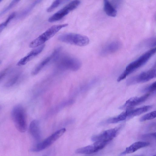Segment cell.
I'll list each match as a JSON object with an SVG mask.
<instances>
[{
	"instance_id": "cell-1",
	"label": "cell",
	"mask_w": 156,
	"mask_h": 156,
	"mask_svg": "<svg viewBox=\"0 0 156 156\" xmlns=\"http://www.w3.org/2000/svg\"><path fill=\"white\" fill-rule=\"evenodd\" d=\"M156 48H153L146 52L126 67L125 70L117 79L118 82L125 79L129 75L145 64L155 53Z\"/></svg>"
},
{
	"instance_id": "cell-2",
	"label": "cell",
	"mask_w": 156,
	"mask_h": 156,
	"mask_svg": "<svg viewBox=\"0 0 156 156\" xmlns=\"http://www.w3.org/2000/svg\"><path fill=\"white\" fill-rule=\"evenodd\" d=\"M11 116L17 129L21 133L25 132L27 130V123L23 107L20 105L14 106L11 111Z\"/></svg>"
},
{
	"instance_id": "cell-3",
	"label": "cell",
	"mask_w": 156,
	"mask_h": 156,
	"mask_svg": "<svg viewBox=\"0 0 156 156\" xmlns=\"http://www.w3.org/2000/svg\"><path fill=\"white\" fill-rule=\"evenodd\" d=\"M68 24L65 23L53 25L38 37L32 41L30 44L29 47L34 48L43 44L46 41L52 37L61 29L68 26Z\"/></svg>"
},
{
	"instance_id": "cell-4",
	"label": "cell",
	"mask_w": 156,
	"mask_h": 156,
	"mask_svg": "<svg viewBox=\"0 0 156 156\" xmlns=\"http://www.w3.org/2000/svg\"><path fill=\"white\" fill-rule=\"evenodd\" d=\"M151 109V106L146 105L135 109H128L119 115L108 119L106 122L108 123H115L128 120L135 116L140 115Z\"/></svg>"
},
{
	"instance_id": "cell-5",
	"label": "cell",
	"mask_w": 156,
	"mask_h": 156,
	"mask_svg": "<svg viewBox=\"0 0 156 156\" xmlns=\"http://www.w3.org/2000/svg\"><path fill=\"white\" fill-rule=\"evenodd\" d=\"M58 40L62 42L79 46L87 45L89 39L87 36L73 33H66L59 35Z\"/></svg>"
},
{
	"instance_id": "cell-6",
	"label": "cell",
	"mask_w": 156,
	"mask_h": 156,
	"mask_svg": "<svg viewBox=\"0 0 156 156\" xmlns=\"http://www.w3.org/2000/svg\"><path fill=\"white\" fill-rule=\"evenodd\" d=\"M55 60L57 61L58 67L64 69L76 71L80 68L81 65V62L79 59L68 55L59 56V54Z\"/></svg>"
},
{
	"instance_id": "cell-7",
	"label": "cell",
	"mask_w": 156,
	"mask_h": 156,
	"mask_svg": "<svg viewBox=\"0 0 156 156\" xmlns=\"http://www.w3.org/2000/svg\"><path fill=\"white\" fill-rule=\"evenodd\" d=\"M66 129L65 128L60 129L53 133L42 142L37 144L32 148L30 151L37 152L41 151L47 148L58 140L65 133Z\"/></svg>"
},
{
	"instance_id": "cell-8",
	"label": "cell",
	"mask_w": 156,
	"mask_h": 156,
	"mask_svg": "<svg viewBox=\"0 0 156 156\" xmlns=\"http://www.w3.org/2000/svg\"><path fill=\"white\" fill-rule=\"evenodd\" d=\"M80 3V1L79 0L71 1L51 16L48 19V21L52 23L62 19L70 12L76 8Z\"/></svg>"
},
{
	"instance_id": "cell-9",
	"label": "cell",
	"mask_w": 156,
	"mask_h": 156,
	"mask_svg": "<svg viewBox=\"0 0 156 156\" xmlns=\"http://www.w3.org/2000/svg\"><path fill=\"white\" fill-rule=\"evenodd\" d=\"M155 66L146 72L129 79L126 81V84L129 85L138 83H143L149 81L156 77Z\"/></svg>"
},
{
	"instance_id": "cell-10",
	"label": "cell",
	"mask_w": 156,
	"mask_h": 156,
	"mask_svg": "<svg viewBox=\"0 0 156 156\" xmlns=\"http://www.w3.org/2000/svg\"><path fill=\"white\" fill-rule=\"evenodd\" d=\"M121 126L108 129L99 134L93 136L91 140L94 142L103 141L109 142L115 137L120 130Z\"/></svg>"
},
{
	"instance_id": "cell-11",
	"label": "cell",
	"mask_w": 156,
	"mask_h": 156,
	"mask_svg": "<svg viewBox=\"0 0 156 156\" xmlns=\"http://www.w3.org/2000/svg\"><path fill=\"white\" fill-rule=\"evenodd\" d=\"M108 142L103 141L95 142L93 144L76 150L77 154H90L95 153L104 148Z\"/></svg>"
},
{
	"instance_id": "cell-12",
	"label": "cell",
	"mask_w": 156,
	"mask_h": 156,
	"mask_svg": "<svg viewBox=\"0 0 156 156\" xmlns=\"http://www.w3.org/2000/svg\"><path fill=\"white\" fill-rule=\"evenodd\" d=\"M61 49V47H58L55 48L50 55L44 59L34 68L32 71V75H35L37 74L52 59L55 60L59 55Z\"/></svg>"
},
{
	"instance_id": "cell-13",
	"label": "cell",
	"mask_w": 156,
	"mask_h": 156,
	"mask_svg": "<svg viewBox=\"0 0 156 156\" xmlns=\"http://www.w3.org/2000/svg\"><path fill=\"white\" fill-rule=\"evenodd\" d=\"M150 94L147 93L142 96L136 97L129 99L120 107L121 109H127L139 105L145 101L149 97Z\"/></svg>"
},
{
	"instance_id": "cell-14",
	"label": "cell",
	"mask_w": 156,
	"mask_h": 156,
	"mask_svg": "<svg viewBox=\"0 0 156 156\" xmlns=\"http://www.w3.org/2000/svg\"><path fill=\"white\" fill-rule=\"evenodd\" d=\"M45 46V44H43L32 50L26 56L20 59L17 62V65L20 66L25 65L40 54L43 50Z\"/></svg>"
},
{
	"instance_id": "cell-15",
	"label": "cell",
	"mask_w": 156,
	"mask_h": 156,
	"mask_svg": "<svg viewBox=\"0 0 156 156\" xmlns=\"http://www.w3.org/2000/svg\"><path fill=\"white\" fill-rule=\"evenodd\" d=\"M121 44L118 41H115L107 45L102 49L101 54L105 56L117 51L121 47Z\"/></svg>"
},
{
	"instance_id": "cell-16",
	"label": "cell",
	"mask_w": 156,
	"mask_h": 156,
	"mask_svg": "<svg viewBox=\"0 0 156 156\" xmlns=\"http://www.w3.org/2000/svg\"><path fill=\"white\" fill-rule=\"evenodd\" d=\"M29 129L30 133L34 139L36 140H40L41 134L38 121L33 120L30 124Z\"/></svg>"
},
{
	"instance_id": "cell-17",
	"label": "cell",
	"mask_w": 156,
	"mask_h": 156,
	"mask_svg": "<svg viewBox=\"0 0 156 156\" xmlns=\"http://www.w3.org/2000/svg\"><path fill=\"white\" fill-rule=\"evenodd\" d=\"M149 144L150 143L149 142H135L127 147L126 150L120 154V155L122 156L134 152L141 148L148 146Z\"/></svg>"
},
{
	"instance_id": "cell-18",
	"label": "cell",
	"mask_w": 156,
	"mask_h": 156,
	"mask_svg": "<svg viewBox=\"0 0 156 156\" xmlns=\"http://www.w3.org/2000/svg\"><path fill=\"white\" fill-rule=\"evenodd\" d=\"M104 9L106 14L109 16L115 17L117 11L112 4L107 0L104 1Z\"/></svg>"
},
{
	"instance_id": "cell-19",
	"label": "cell",
	"mask_w": 156,
	"mask_h": 156,
	"mask_svg": "<svg viewBox=\"0 0 156 156\" xmlns=\"http://www.w3.org/2000/svg\"><path fill=\"white\" fill-rule=\"evenodd\" d=\"M41 1L36 0L31 3L23 10L18 16V19H23L26 17L33 9L34 7Z\"/></svg>"
},
{
	"instance_id": "cell-20",
	"label": "cell",
	"mask_w": 156,
	"mask_h": 156,
	"mask_svg": "<svg viewBox=\"0 0 156 156\" xmlns=\"http://www.w3.org/2000/svg\"><path fill=\"white\" fill-rule=\"evenodd\" d=\"M20 73H17L11 76L6 83L5 87H10L15 84L20 79Z\"/></svg>"
},
{
	"instance_id": "cell-21",
	"label": "cell",
	"mask_w": 156,
	"mask_h": 156,
	"mask_svg": "<svg viewBox=\"0 0 156 156\" xmlns=\"http://www.w3.org/2000/svg\"><path fill=\"white\" fill-rule=\"evenodd\" d=\"M20 1V0H14L12 1L5 8L0 12V17L12 8Z\"/></svg>"
},
{
	"instance_id": "cell-22",
	"label": "cell",
	"mask_w": 156,
	"mask_h": 156,
	"mask_svg": "<svg viewBox=\"0 0 156 156\" xmlns=\"http://www.w3.org/2000/svg\"><path fill=\"white\" fill-rule=\"evenodd\" d=\"M67 1L63 0H55V1L51 5L47 8V11L48 12H51L52 11L58 7L60 5Z\"/></svg>"
},
{
	"instance_id": "cell-23",
	"label": "cell",
	"mask_w": 156,
	"mask_h": 156,
	"mask_svg": "<svg viewBox=\"0 0 156 156\" xmlns=\"http://www.w3.org/2000/svg\"><path fill=\"white\" fill-rule=\"evenodd\" d=\"M156 114L155 111L147 113L142 116L140 119V121L143 122L154 119L156 117Z\"/></svg>"
},
{
	"instance_id": "cell-24",
	"label": "cell",
	"mask_w": 156,
	"mask_h": 156,
	"mask_svg": "<svg viewBox=\"0 0 156 156\" xmlns=\"http://www.w3.org/2000/svg\"><path fill=\"white\" fill-rule=\"evenodd\" d=\"M156 88V82L153 83L149 86L143 89L142 91L143 92H153L155 90Z\"/></svg>"
},
{
	"instance_id": "cell-25",
	"label": "cell",
	"mask_w": 156,
	"mask_h": 156,
	"mask_svg": "<svg viewBox=\"0 0 156 156\" xmlns=\"http://www.w3.org/2000/svg\"><path fill=\"white\" fill-rule=\"evenodd\" d=\"M146 45L149 47H153L156 45V39L153 37L149 38L145 41Z\"/></svg>"
},
{
	"instance_id": "cell-26",
	"label": "cell",
	"mask_w": 156,
	"mask_h": 156,
	"mask_svg": "<svg viewBox=\"0 0 156 156\" xmlns=\"http://www.w3.org/2000/svg\"><path fill=\"white\" fill-rule=\"evenodd\" d=\"M8 23L5 20V21L0 24V34Z\"/></svg>"
},
{
	"instance_id": "cell-27",
	"label": "cell",
	"mask_w": 156,
	"mask_h": 156,
	"mask_svg": "<svg viewBox=\"0 0 156 156\" xmlns=\"http://www.w3.org/2000/svg\"><path fill=\"white\" fill-rule=\"evenodd\" d=\"M7 70L6 69L0 73V82L6 75Z\"/></svg>"
},
{
	"instance_id": "cell-28",
	"label": "cell",
	"mask_w": 156,
	"mask_h": 156,
	"mask_svg": "<svg viewBox=\"0 0 156 156\" xmlns=\"http://www.w3.org/2000/svg\"><path fill=\"white\" fill-rule=\"evenodd\" d=\"M143 137H153L156 138V133H153L150 134H148L144 135Z\"/></svg>"
},
{
	"instance_id": "cell-29",
	"label": "cell",
	"mask_w": 156,
	"mask_h": 156,
	"mask_svg": "<svg viewBox=\"0 0 156 156\" xmlns=\"http://www.w3.org/2000/svg\"><path fill=\"white\" fill-rule=\"evenodd\" d=\"M156 156V155H153V156Z\"/></svg>"
},
{
	"instance_id": "cell-30",
	"label": "cell",
	"mask_w": 156,
	"mask_h": 156,
	"mask_svg": "<svg viewBox=\"0 0 156 156\" xmlns=\"http://www.w3.org/2000/svg\"><path fill=\"white\" fill-rule=\"evenodd\" d=\"M2 0H0V2H2Z\"/></svg>"
},
{
	"instance_id": "cell-31",
	"label": "cell",
	"mask_w": 156,
	"mask_h": 156,
	"mask_svg": "<svg viewBox=\"0 0 156 156\" xmlns=\"http://www.w3.org/2000/svg\"><path fill=\"white\" fill-rule=\"evenodd\" d=\"M1 106H0V109H1Z\"/></svg>"
},
{
	"instance_id": "cell-32",
	"label": "cell",
	"mask_w": 156,
	"mask_h": 156,
	"mask_svg": "<svg viewBox=\"0 0 156 156\" xmlns=\"http://www.w3.org/2000/svg\"><path fill=\"white\" fill-rule=\"evenodd\" d=\"M47 156L46 155H44V156Z\"/></svg>"
}]
</instances>
